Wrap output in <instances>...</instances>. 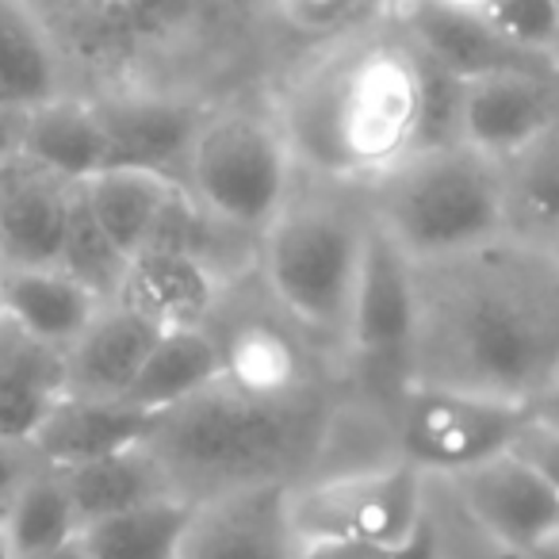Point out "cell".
Here are the masks:
<instances>
[{
	"mask_svg": "<svg viewBox=\"0 0 559 559\" xmlns=\"http://www.w3.org/2000/svg\"><path fill=\"white\" fill-rule=\"evenodd\" d=\"M411 383L533 403L559 383V253L502 238L414 264Z\"/></svg>",
	"mask_w": 559,
	"mask_h": 559,
	"instance_id": "obj_1",
	"label": "cell"
},
{
	"mask_svg": "<svg viewBox=\"0 0 559 559\" xmlns=\"http://www.w3.org/2000/svg\"><path fill=\"white\" fill-rule=\"evenodd\" d=\"M276 123L314 177L380 180L421 150L426 58L406 35L334 39L288 85Z\"/></svg>",
	"mask_w": 559,
	"mask_h": 559,
	"instance_id": "obj_2",
	"label": "cell"
},
{
	"mask_svg": "<svg viewBox=\"0 0 559 559\" xmlns=\"http://www.w3.org/2000/svg\"><path fill=\"white\" fill-rule=\"evenodd\" d=\"M330 414L314 391L299 399H249L223 380L157 414L146 449L162 460L177 495L200 498L257 483H292L319 452Z\"/></svg>",
	"mask_w": 559,
	"mask_h": 559,
	"instance_id": "obj_3",
	"label": "cell"
},
{
	"mask_svg": "<svg viewBox=\"0 0 559 559\" xmlns=\"http://www.w3.org/2000/svg\"><path fill=\"white\" fill-rule=\"evenodd\" d=\"M372 185V223L414 264L467 253L510 234L502 165L464 142L414 150Z\"/></svg>",
	"mask_w": 559,
	"mask_h": 559,
	"instance_id": "obj_4",
	"label": "cell"
},
{
	"mask_svg": "<svg viewBox=\"0 0 559 559\" xmlns=\"http://www.w3.org/2000/svg\"><path fill=\"white\" fill-rule=\"evenodd\" d=\"M365 238L368 223H360L345 203L292 195L288 207L261 234V276L284 319L345 342Z\"/></svg>",
	"mask_w": 559,
	"mask_h": 559,
	"instance_id": "obj_5",
	"label": "cell"
},
{
	"mask_svg": "<svg viewBox=\"0 0 559 559\" xmlns=\"http://www.w3.org/2000/svg\"><path fill=\"white\" fill-rule=\"evenodd\" d=\"M292 165L276 116L226 108L203 116L185 162V188L223 230L264 234L292 200Z\"/></svg>",
	"mask_w": 559,
	"mask_h": 559,
	"instance_id": "obj_6",
	"label": "cell"
},
{
	"mask_svg": "<svg viewBox=\"0 0 559 559\" xmlns=\"http://www.w3.org/2000/svg\"><path fill=\"white\" fill-rule=\"evenodd\" d=\"M528 418L533 414L525 403L441 383H411L395 403L399 460L452 479L510 452Z\"/></svg>",
	"mask_w": 559,
	"mask_h": 559,
	"instance_id": "obj_7",
	"label": "cell"
},
{
	"mask_svg": "<svg viewBox=\"0 0 559 559\" xmlns=\"http://www.w3.org/2000/svg\"><path fill=\"white\" fill-rule=\"evenodd\" d=\"M421 479L426 472L395 456L388 464L292 483V533L299 548L322 540H403L429 521Z\"/></svg>",
	"mask_w": 559,
	"mask_h": 559,
	"instance_id": "obj_8",
	"label": "cell"
},
{
	"mask_svg": "<svg viewBox=\"0 0 559 559\" xmlns=\"http://www.w3.org/2000/svg\"><path fill=\"white\" fill-rule=\"evenodd\" d=\"M414 334H418V288L414 261L391 241L383 226L368 218L365 257L349 307L345 345L365 376L380 388H395V403L411 388Z\"/></svg>",
	"mask_w": 559,
	"mask_h": 559,
	"instance_id": "obj_9",
	"label": "cell"
},
{
	"mask_svg": "<svg viewBox=\"0 0 559 559\" xmlns=\"http://www.w3.org/2000/svg\"><path fill=\"white\" fill-rule=\"evenodd\" d=\"M452 483L464 510L498 544L533 556L559 548V487L513 449L452 475Z\"/></svg>",
	"mask_w": 559,
	"mask_h": 559,
	"instance_id": "obj_10",
	"label": "cell"
},
{
	"mask_svg": "<svg viewBox=\"0 0 559 559\" xmlns=\"http://www.w3.org/2000/svg\"><path fill=\"white\" fill-rule=\"evenodd\" d=\"M288 490L292 483H257L200 498L180 559H296Z\"/></svg>",
	"mask_w": 559,
	"mask_h": 559,
	"instance_id": "obj_11",
	"label": "cell"
},
{
	"mask_svg": "<svg viewBox=\"0 0 559 559\" xmlns=\"http://www.w3.org/2000/svg\"><path fill=\"white\" fill-rule=\"evenodd\" d=\"M116 304L146 319L154 330H203L223 304V276L215 261L195 249L154 241L134 253L116 288Z\"/></svg>",
	"mask_w": 559,
	"mask_h": 559,
	"instance_id": "obj_12",
	"label": "cell"
},
{
	"mask_svg": "<svg viewBox=\"0 0 559 559\" xmlns=\"http://www.w3.org/2000/svg\"><path fill=\"white\" fill-rule=\"evenodd\" d=\"M403 35L444 73L479 81L490 73H559V62L513 47L483 20V12L452 9L441 0H406Z\"/></svg>",
	"mask_w": 559,
	"mask_h": 559,
	"instance_id": "obj_13",
	"label": "cell"
},
{
	"mask_svg": "<svg viewBox=\"0 0 559 559\" xmlns=\"http://www.w3.org/2000/svg\"><path fill=\"white\" fill-rule=\"evenodd\" d=\"M559 119V73H490L464 81L460 142L506 162Z\"/></svg>",
	"mask_w": 559,
	"mask_h": 559,
	"instance_id": "obj_14",
	"label": "cell"
},
{
	"mask_svg": "<svg viewBox=\"0 0 559 559\" xmlns=\"http://www.w3.org/2000/svg\"><path fill=\"white\" fill-rule=\"evenodd\" d=\"M96 111L108 134V169H150V173H185L188 150L203 123V111H195L180 96L162 93H116L100 96Z\"/></svg>",
	"mask_w": 559,
	"mask_h": 559,
	"instance_id": "obj_15",
	"label": "cell"
},
{
	"mask_svg": "<svg viewBox=\"0 0 559 559\" xmlns=\"http://www.w3.org/2000/svg\"><path fill=\"white\" fill-rule=\"evenodd\" d=\"M218 342L223 383L249 399H299L311 391V360L304 342L284 319L272 314H238L211 326Z\"/></svg>",
	"mask_w": 559,
	"mask_h": 559,
	"instance_id": "obj_16",
	"label": "cell"
},
{
	"mask_svg": "<svg viewBox=\"0 0 559 559\" xmlns=\"http://www.w3.org/2000/svg\"><path fill=\"white\" fill-rule=\"evenodd\" d=\"M108 299L96 296L62 264L0 261V314L12 330L50 349H70Z\"/></svg>",
	"mask_w": 559,
	"mask_h": 559,
	"instance_id": "obj_17",
	"label": "cell"
},
{
	"mask_svg": "<svg viewBox=\"0 0 559 559\" xmlns=\"http://www.w3.org/2000/svg\"><path fill=\"white\" fill-rule=\"evenodd\" d=\"M157 414H146L123 399L66 395L35 437V449L50 467H73L88 460L139 449L154 433Z\"/></svg>",
	"mask_w": 559,
	"mask_h": 559,
	"instance_id": "obj_18",
	"label": "cell"
},
{
	"mask_svg": "<svg viewBox=\"0 0 559 559\" xmlns=\"http://www.w3.org/2000/svg\"><path fill=\"white\" fill-rule=\"evenodd\" d=\"M78 185L16 162L9 195L0 207V261L4 264H62Z\"/></svg>",
	"mask_w": 559,
	"mask_h": 559,
	"instance_id": "obj_19",
	"label": "cell"
},
{
	"mask_svg": "<svg viewBox=\"0 0 559 559\" xmlns=\"http://www.w3.org/2000/svg\"><path fill=\"white\" fill-rule=\"evenodd\" d=\"M70 395L66 353L32 342L4 322L0 334V441L35 444L55 406Z\"/></svg>",
	"mask_w": 559,
	"mask_h": 559,
	"instance_id": "obj_20",
	"label": "cell"
},
{
	"mask_svg": "<svg viewBox=\"0 0 559 559\" xmlns=\"http://www.w3.org/2000/svg\"><path fill=\"white\" fill-rule=\"evenodd\" d=\"M20 157L66 185H85L96 173H108V134H104L96 100L62 93L24 111V154Z\"/></svg>",
	"mask_w": 559,
	"mask_h": 559,
	"instance_id": "obj_21",
	"label": "cell"
},
{
	"mask_svg": "<svg viewBox=\"0 0 559 559\" xmlns=\"http://www.w3.org/2000/svg\"><path fill=\"white\" fill-rule=\"evenodd\" d=\"M157 337H162V330H154L146 319L108 299L85 326V334L66 349L70 391L73 395L123 399Z\"/></svg>",
	"mask_w": 559,
	"mask_h": 559,
	"instance_id": "obj_22",
	"label": "cell"
},
{
	"mask_svg": "<svg viewBox=\"0 0 559 559\" xmlns=\"http://www.w3.org/2000/svg\"><path fill=\"white\" fill-rule=\"evenodd\" d=\"M66 93L58 35L32 0H0V108L32 111Z\"/></svg>",
	"mask_w": 559,
	"mask_h": 559,
	"instance_id": "obj_23",
	"label": "cell"
},
{
	"mask_svg": "<svg viewBox=\"0 0 559 559\" xmlns=\"http://www.w3.org/2000/svg\"><path fill=\"white\" fill-rule=\"evenodd\" d=\"M78 188L93 211L96 226L131 261L157 238L165 211L180 192V180L150 169H108Z\"/></svg>",
	"mask_w": 559,
	"mask_h": 559,
	"instance_id": "obj_24",
	"label": "cell"
},
{
	"mask_svg": "<svg viewBox=\"0 0 559 559\" xmlns=\"http://www.w3.org/2000/svg\"><path fill=\"white\" fill-rule=\"evenodd\" d=\"M58 475H62L66 490L73 498V510L81 518V533L104 518H116V513L146 506L154 498L177 495L169 472H165L162 460L146 444L116 452V456L88 460V464L58 467Z\"/></svg>",
	"mask_w": 559,
	"mask_h": 559,
	"instance_id": "obj_25",
	"label": "cell"
},
{
	"mask_svg": "<svg viewBox=\"0 0 559 559\" xmlns=\"http://www.w3.org/2000/svg\"><path fill=\"white\" fill-rule=\"evenodd\" d=\"M223 380L218 365V342L211 326L203 330H169L154 342L150 357L142 360L139 376L127 388L123 403L146 414H165L188 399L203 395Z\"/></svg>",
	"mask_w": 559,
	"mask_h": 559,
	"instance_id": "obj_26",
	"label": "cell"
},
{
	"mask_svg": "<svg viewBox=\"0 0 559 559\" xmlns=\"http://www.w3.org/2000/svg\"><path fill=\"white\" fill-rule=\"evenodd\" d=\"M502 165L506 223L513 238L540 241L556 249L559 241V119L528 146H521Z\"/></svg>",
	"mask_w": 559,
	"mask_h": 559,
	"instance_id": "obj_27",
	"label": "cell"
},
{
	"mask_svg": "<svg viewBox=\"0 0 559 559\" xmlns=\"http://www.w3.org/2000/svg\"><path fill=\"white\" fill-rule=\"evenodd\" d=\"M192 513L195 502L185 495L154 498L88 525L81 533V548L88 559H180Z\"/></svg>",
	"mask_w": 559,
	"mask_h": 559,
	"instance_id": "obj_28",
	"label": "cell"
},
{
	"mask_svg": "<svg viewBox=\"0 0 559 559\" xmlns=\"http://www.w3.org/2000/svg\"><path fill=\"white\" fill-rule=\"evenodd\" d=\"M9 540L20 559H39L66 544L81 540V518L73 510V498L66 490L58 467H43L20 487V495L0 513Z\"/></svg>",
	"mask_w": 559,
	"mask_h": 559,
	"instance_id": "obj_29",
	"label": "cell"
},
{
	"mask_svg": "<svg viewBox=\"0 0 559 559\" xmlns=\"http://www.w3.org/2000/svg\"><path fill=\"white\" fill-rule=\"evenodd\" d=\"M62 269L73 272L81 284H88L100 299H116V288L127 269V257L119 253L108 241V234L96 226L81 188L73 192V215H70V234H66V249H62Z\"/></svg>",
	"mask_w": 559,
	"mask_h": 559,
	"instance_id": "obj_30",
	"label": "cell"
},
{
	"mask_svg": "<svg viewBox=\"0 0 559 559\" xmlns=\"http://www.w3.org/2000/svg\"><path fill=\"white\" fill-rule=\"evenodd\" d=\"M272 16L296 35L311 39H345L368 27L388 0H269Z\"/></svg>",
	"mask_w": 559,
	"mask_h": 559,
	"instance_id": "obj_31",
	"label": "cell"
},
{
	"mask_svg": "<svg viewBox=\"0 0 559 559\" xmlns=\"http://www.w3.org/2000/svg\"><path fill=\"white\" fill-rule=\"evenodd\" d=\"M479 12L513 47L559 62V0H487Z\"/></svg>",
	"mask_w": 559,
	"mask_h": 559,
	"instance_id": "obj_32",
	"label": "cell"
},
{
	"mask_svg": "<svg viewBox=\"0 0 559 559\" xmlns=\"http://www.w3.org/2000/svg\"><path fill=\"white\" fill-rule=\"evenodd\" d=\"M85 24L111 39H150L180 16V0H73Z\"/></svg>",
	"mask_w": 559,
	"mask_h": 559,
	"instance_id": "obj_33",
	"label": "cell"
},
{
	"mask_svg": "<svg viewBox=\"0 0 559 559\" xmlns=\"http://www.w3.org/2000/svg\"><path fill=\"white\" fill-rule=\"evenodd\" d=\"M296 559H441L433 521H421L403 540H322L304 544Z\"/></svg>",
	"mask_w": 559,
	"mask_h": 559,
	"instance_id": "obj_34",
	"label": "cell"
},
{
	"mask_svg": "<svg viewBox=\"0 0 559 559\" xmlns=\"http://www.w3.org/2000/svg\"><path fill=\"white\" fill-rule=\"evenodd\" d=\"M43 467H47V460L39 456L35 444L0 441V513H4V506L20 495V487H24L35 472H43Z\"/></svg>",
	"mask_w": 559,
	"mask_h": 559,
	"instance_id": "obj_35",
	"label": "cell"
},
{
	"mask_svg": "<svg viewBox=\"0 0 559 559\" xmlns=\"http://www.w3.org/2000/svg\"><path fill=\"white\" fill-rule=\"evenodd\" d=\"M24 154V111L0 108V165Z\"/></svg>",
	"mask_w": 559,
	"mask_h": 559,
	"instance_id": "obj_36",
	"label": "cell"
},
{
	"mask_svg": "<svg viewBox=\"0 0 559 559\" xmlns=\"http://www.w3.org/2000/svg\"><path fill=\"white\" fill-rule=\"evenodd\" d=\"M528 414H533L536 421H544V426L559 429V383L544 391V395H536L533 403H528Z\"/></svg>",
	"mask_w": 559,
	"mask_h": 559,
	"instance_id": "obj_37",
	"label": "cell"
},
{
	"mask_svg": "<svg viewBox=\"0 0 559 559\" xmlns=\"http://www.w3.org/2000/svg\"><path fill=\"white\" fill-rule=\"evenodd\" d=\"M39 559H88V551L81 548V540H73V544H66V548L50 551V556H39Z\"/></svg>",
	"mask_w": 559,
	"mask_h": 559,
	"instance_id": "obj_38",
	"label": "cell"
},
{
	"mask_svg": "<svg viewBox=\"0 0 559 559\" xmlns=\"http://www.w3.org/2000/svg\"><path fill=\"white\" fill-rule=\"evenodd\" d=\"M20 162V157H16ZM16 162L0 165V207H4V195H9V180H12V169H16Z\"/></svg>",
	"mask_w": 559,
	"mask_h": 559,
	"instance_id": "obj_39",
	"label": "cell"
},
{
	"mask_svg": "<svg viewBox=\"0 0 559 559\" xmlns=\"http://www.w3.org/2000/svg\"><path fill=\"white\" fill-rule=\"evenodd\" d=\"M0 559H20L16 548H12V540H9V528H4V521H0Z\"/></svg>",
	"mask_w": 559,
	"mask_h": 559,
	"instance_id": "obj_40",
	"label": "cell"
},
{
	"mask_svg": "<svg viewBox=\"0 0 559 559\" xmlns=\"http://www.w3.org/2000/svg\"><path fill=\"white\" fill-rule=\"evenodd\" d=\"M441 4H452V9H472V12H479L487 0H441Z\"/></svg>",
	"mask_w": 559,
	"mask_h": 559,
	"instance_id": "obj_41",
	"label": "cell"
},
{
	"mask_svg": "<svg viewBox=\"0 0 559 559\" xmlns=\"http://www.w3.org/2000/svg\"><path fill=\"white\" fill-rule=\"evenodd\" d=\"M0 334H4V314H0Z\"/></svg>",
	"mask_w": 559,
	"mask_h": 559,
	"instance_id": "obj_42",
	"label": "cell"
},
{
	"mask_svg": "<svg viewBox=\"0 0 559 559\" xmlns=\"http://www.w3.org/2000/svg\"><path fill=\"white\" fill-rule=\"evenodd\" d=\"M556 253H559V241H556Z\"/></svg>",
	"mask_w": 559,
	"mask_h": 559,
	"instance_id": "obj_43",
	"label": "cell"
}]
</instances>
